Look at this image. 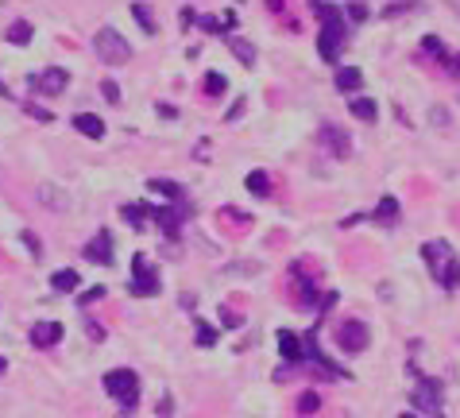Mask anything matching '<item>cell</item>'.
Segmentation results:
<instances>
[{"label": "cell", "mask_w": 460, "mask_h": 418, "mask_svg": "<svg viewBox=\"0 0 460 418\" xmlns=\"http://www.w3.org/2000/svg\"><path fill=\"white\" fill-rule=\"evenodd\" d=\"M441 62H445V66H449L452 74H460V55H452V59H449V55H445V59H441Z\"/></svg>", "instance_id": "obj_36"}, {"label": "cell", "mask_w": 460, "mask_h": 418, "mask_svg": "<svg viewBox=\"0 0 460 418\" xmlns=\"http://www.w3.org/2000/svg\"><path fill=\"white\" fill-rule=\"evenodd\" d=\"M314 12L321 16V39H317V50H321L325 62H337L344 50V39H348V23L341 20V12L333 4H325V0H314Z\"/></svg>", "instance_id": "obj_1"}, {"label": "cell", "mask_w": 460, "mask_h": 418, "mask_svg": "<svg viewBox=\"0 0 460 418\" xmlns=\"http://www.w3.org/2000/svg\"><path fill=\"white\" fill-rule=\"evenodd\" d=\"M197 345H201V349H213L217 345V330L209 321H197Z\"/></svg>", "instance_id": "obj_27"}, {"label": "cell", "mask_w": 460, "mask_h": 418, "mask_svg": "<svg viewBox=\"0 0 460 418\" xmlns=\"http://www.w3.org/2000/svg\"><path fill=\"white\" fill-rule=\"evenodd\" d=\"M201 28H206V31H217V28H221V23H217L213 16H201Z\"/></svg>", "instance_id": "obj_38"}, {"label": "cell", "mask_w": 460, "mask_h": 418, "mask_svg": "<svg viewBox=\"0 0 460 418\" xmlns=\"http://www.w3.org/2000/svg\"><path fill=\"white\" fill-rule=\"evenodd\" d=\"M221 318H225V325H232V330H236V325H240V314H232V310H225V314H221Z\"/></svg>", "instance_id": "obj_37"}, {"label": "cell", "mask_w": 460, "mask_h": 418, "mask_svg": "<svg viewBox=\"0 0 460 418\" xmlns=\"http://www.w3.org/2000/svg\"><path fill=\"white\" fill-rule=\"evenodd\" d=\"M39 202L43 205H50V209H59V213H66L70 209V198H66V190H59V186H39Z\"/></svg>", "instance_id": "obj_16"}, {"label": "cell", "mask_w": 460, "mask_h": 418, "mask_svg": "<svg viewBox=\"0 0 460 418\" xmlns=\"http://www.w3.org/2000/svg\"><path fill=\"white\" fill-rule=\"evenodd\" d=\"M74 128H78L81 136H89V140L105 136V120H101L97 113H78V117H74Z\"/></svg>", "instance_id": "obj_14"}, {"label": "cell", "mask_w": 460, "mask_h": 418, "mask_svg": "<svg viewBox=\"0 0 460 418\" xmlns=\"http://www.w3.org/2000/svg\"><path fill=\"white\" fill-rule=\"evenodd\" d=\"M132 20H136L147 35H159V23H155V16H151V8H147V4H132Z\"/></svg>", "instance_id": "obj_23"}, {"label": "cell", "mask_w": 460, "mask_h": 418, "mask_svg": "<svg viewBox=\"0 0 460 418\" xmlns=\"http://www.w3.org/2000/svg\"><path fill=\"white\" fill-rule=\"evenodd\" d=\"M50 287H54V291H62V294H70V291H78V287H81V279H78V272L62 267V272L50 275Z\"/></svg>", "instance_id": "obj_21"}, {"label": "cell", "mask_w": 460, "mask_h": 418, "mask_svg": "<svg viewBox=\"0 0 460 418\" xmlns=\"http://www.w3.org/2000/svg\"><path fill=\"white\" fill-rule=\"evenodd\" d=\"M402 418H418V415H402Z\"/></svg>", "instance_id": "obj_43"}, {"label": "cell", "mask_w": 460, "mask_h": 418, "mask_svg": "<svg viewBox=\"0 0 460 418\" xmlns=\"http://www.w3.org/2000/svg\"><path fill=\"white\" fill-rule=\"evenodd\" d=\"M206 93H209V97L225 93V78H221V74H206Z\"/></svg>", "instance_id": "obj_29"}, {"label": "cell", "mask_w": 460, "mask_h": 418, "mask_svg": "<svg viewBox=\"0 0 460 418\" xmlns=\"http://www.w3.org/2000/svg\"><path fill=\"white\" fill-rule=\"evenodd\" d=\"M97 298H105V287H89V291L78 298V306H89V302H97Z\"/></svg>", "instance_id": "obj_32"}, {"label": "cell", "mask_w": 460, "mask_h": 418, "mask_svg": "<svg viewBox=\"0 0 460 418\" xmlns=\"http://www.w3.org/2000/svg\"><path fill=\"white\" fill-rule=\"evenodd\" d=\"M430 120H433V124H445V120H449V113H445V108H433V113H430Z\"/></svg>", "instance_id": "obj_35"}, {"label": "cell", "mask_w": 460, "mask_h": 418, "mask_svg": "<svg viewBox=\"0 0 460 418\" xmlns=\"http://www.w3.org/2000/svg\"><path fill=\"white\" fill-rule=\"evenodd\" d=\"M421 256H426V267L433 272V279H437L441 287H449V291L460 287V260L445 240H430L421 248Z\"/></svg>", "instance_id": "obj_2"}, {"label": "cell", "mask_w": 460, "mask_h": 418, "mask_svg": "<svg viewBox=\"0 0 460 418\" xmlns=\"http://www.w3.org/2000/svg\"><path fill=\"white\" fill-rule=\"evenodd\" d=\"M86 260L89 263H112V236H108V229H101V233L86 244Z\"/></svg>", "instance_id": "obj_11"}, {"label": "cell", "mask_w": 460, "mask_h": 418, "mask_svg": "<svg viewBox=\"0 0 460 418\" xmlns=\"http://www.w3.org/2000/svg\"><path fill=\"white\" fill-rule=\"evenodd\" d=\"M317 407H321V399H317V391H302V399H298V415H317Z\"/></svg>", "instance_id": "obj_26"}, {"label": "cell", "mask_w": 460, "mask_h": 418, "mask_svg": "<svg viewBox=\"0 0 460 418\" xmlns=\"http://www.w3.org/2000/svg\"><path fill=\"white\" fill-rule=\"evenodd\" d=\"M23 108H28V117L43 120V124H50V120H54V117H50V108H43V105H23Z\"/></svg>", "instance_id": "obj_31"}, {"label": "cell", "mask_w": 460, "mask_h": 418, "mask_svg": "<svg viewBox=\"0 0 460 418\" xmlns=\"http://www.w3.org/2000/svg\"><path fill=\"white\" fill-rule=\"evenodd\" d=\"M0 97H12V93H8V86H4V82H0Z\"/></svg>", "instance_id": "obj_41"}, {"label": "cell", "mask_w": 460, "mask_h": 418, "mask_svg": "<svg viewBox=\"0 0 460 418\" xmlns=\"http://www.w3.org/2000/svg\"><path fill=\"white\" fill-rule=\"evenodd\" d=\"M267 8H271V12H283V0H267Z\"/></svg>", "instance_id": "obj_39"}, {"label": "cell", "mask_w": 460, "mask_h": 418, "mask_svg": "<svg viewBox=\"0 0 460 418\" xmlns=\"http://www.w3.org/2000/svg\"><path fill=\"white\" fill-rule=\"evenodd\" d=\"M120 217H124L128 225H132V229H143L147 225V217H155V209H151V205H143V202H132V205H124V209H120Z\"/></svg>", "instance_id": "obj_19"}, {"label": "cell", "mask_w": 460, "mask_h": 418, "mask_svg": "<svg viewBox=\"0 0 460 418\" xmlns=\"http://www.w3.org/2000/svg\"><path fill=\"white\" fill-rule=\"evenodd\" d=\"M147 190H151V194L170 198V202H182V194H186V190H182V182H170V178H151V182H147Z\"/></svg>", "instance_id": "obj_20"}, {"label": "cell", "mask_w": 460, "mask_h": 418, "mask_svg": "<svg viewBox=\"0 0 460 418\" xmlns=\"http://www.w3.org/2000/svg\"><path fill=\"white\" fill-rule=\"evenodd\" d=\"M368 341H372V333H368V325L363 321H344L341 330H337V345H341L344 352H363L368 349Z\"/></svg>", "instance_id": "obj_7"}, {"label": "cell", "mask_w": 460, "mask_h": 418, "mask_svg": "<svg viewBox=\"0 0 460 418\" xmlns=\"http://www.w3.org/2000/svg\"><path fill=\"white\" fill-rule=\"evenodd\" d=\"M279 352H283L286 360H294V364H302V360H306L302 337H298V333H290V330H279Z\"/></svg>", "instance_id": "obj_13"}, {"label": "cell", "mask_w": 460, "mask_h": 418, "mask_svg": "<svg viewBox=\"0 0 460 418\" xmlns=\"http://www.w3.org/2000/svg\"><path fill=\"white\" fill-rule=\"evenodd\" d=\"M105 391L117 399L120 410L128 415V410L139 403V376H136L132 368H112V372L105 376Z\"/></svg>", "instance_id": "obj_3"}, {"label": "cell", "mask_w": 460, "mask_h": 418, "mask_svg": "<svg viewBox=\"0 0 460 418\" xmlns=\"http://www.w3.org/2000/svg\"><path fill=\"white\" fill-rule=\"evenodd\" d=\"M449 8H452V12H457V16H460V0H449Z\"/></svg>", "instance_id": "obj_40"}, {"label": "cell", "mask_w": 460, "mask_h": 418, "mask_svg": "<svg viewBox=\"0 0 460 418\" xmlns=\"http://www.w3.org/2000/svg\"><path fill=\"white\" fill-rule=\"evenodd\" d=\"M244 186L252 190L255 198H267V194H271V175H267V171H252V175L244 178Z\"/></svg>", "instance_id": "obj_22"}, {"label": "cell", "mask_w": 460, "mask_h": 418, "mask_svg": "<svg viewBox=\"0 0 460 418\" xmlns=\"http://www.w3.org/2000/svg\"><path fill=\"white\" fill-rule=\"evenodd\" d=\"M159 291H163L159 272L147 263V256H136V260H132V294H139V298H155Z\"/></svg>", "instance_id": "obj_5"}, {"label": "cell", "mask_w": 460, "mask_h": 418, "mask_svg": "<svg viewBox=\"0 0 460 418\" xmlns=\"http://www.w3.org/2000/svg\"><path fill=\"white\" fill-rule=\"evenodd\" d=\"M8 43H16V47H28L31 43V23H23V20H16L8 28Z\"/></svg>", "instance_id": "obj_25"}, {"label": "cell", "mask_w": 460, "mask_h": 418, "mask_svg": "<svg viewBox=\"0 0 460 418\" xmlns=\"http://www.w3.org/2000/svg\"><path fill=\"white\" fill-rule=\"evenodd\" d=\"M59 341H62L59 321H35V325H31V345H35V349H54Z\"/></svg>", "instance_id": "obj_10"}, {"label": "cell", "mask_w": 460, "mask_h": 418, "mask_svg": "<svg viewBox=\"0 0 460 418\" xmlns=\"http://www.w3.org/2000/svg\"><path fill=\"white\" fill-rule=\"evenodd\" d=\"M441 395H445V388H441V379H418V388H414L410 403L414 410H426V415H437L441 410Z\"/></svg>", "instance_id": "obj_6"}, {"label": "cell", "mask_w": 460, "mask_h": 418, "mask_svg": "<svg viewBox=\"0 0 460 418\" xmlns=\"http://www.w3.org/2000/svg\"><path fill=\"white\" fill-rule=\"evenodd\" d=\"M321 144L329 147V155H333V159H348V155H352L348 132H344L341 124H325V128H321Z\"/></svg>", "instance_id": "obj_8"}, {"label": "cell", "mask_w": 460, "mask_h": 418, "mask_svg": "<svg viewBox=\"0 0 460 418\" xmlns=\"http://www.w3.org/2000/svg\"><path fill=\"white\" fill-rule=\"evenodd\" d=\"M228 50H232L244 66H255V43L252 39H244V35H228Z\"/></svg>", "instance_id": "obj_17"}, {"label": "cell", "mask_w": 460, "mask_h": 418, "mask_svg": "<svg viewBox=\"0 0 460 418\" xmlns=\"http://www.w3.org/2000/svg\"><path fill=\"white\" fill-rule=\"evenodd\" d=\"M372 217H375L379 225H394V221H399V202H394V198H383V202L375 205Z\"/></svg>", "instance_id": "obj_24"}, {"label": "cell", "mask_w": 460, "mask_h": 418, "mask_svg": "<svg viewBox=\"0 0 460 418\" xmlns=\"http://www.w3.org/2000/svg\"><path fill=\"white\" fill-rule=\"evenodd\" d=\"M333 82H337V89H341V93H356V89L363 86V74L356 66H341Z\"/></svg>", "instance_id": "obj_18"}, {"label": "cell", "mask_w": 460, "mask_h": 418, "mask_svg": "<svg viewBox=\"0 0 460 418\" xmlns=\"http://www.w3.org/2000/svg\"><path fill=\"white\" fill-rule=\"evenodd\" d=\"M344 16H348V20H352V23L368 20V4H360V0H352V4H348V8H344Z\"/></svg>", "instance_id": "obj_28"}, {"label": "cell", "mask_w": 460, "mask_h": 418, "mask_svg": "<svg viewBox=\"0 0 460 418\" xmlns=\"http://www.w3.org/2000/svg\"><path fill=\"white\" fill-rule=\"evenodd\" d=\"M31 86H35V89H43V93H66L70 74H66L62 66H47L43 74H35V78H31Z\"/></svg>", "instance_id": "obj_9"}, {"label": "cell", "mask_w": 460, "mask_h": 418, "mask_svg": "<svg viewBox=\"0 0 460 418\" xmlns=\"http://www.w3.org/2000/svg\"><path fill=\"white\" fill-rule=\"evenodd\" d=\"M93 50H97V59L108 62V66H124V62L132 59V43H128L117 28H101L97 39H93Z\"/></svg>", "instance_id": "obj_4"}, {"label": "cell", "mask_w": 460, "mask_h": 418, "mask_svg": "<svg viewBox=\"0 0 460 418\" xmlns=\"http://www.w3.org/2000/svg\"><path fill=\"white\" fill-rule=\"evenodd\" d=\"M348 113H352L356 120H363V124H375V120H379V105H375L372 97H352L348 101Z\"/></svg>", "instance_id": "obj_15"}, {"label": "cell", "mask_w": 460, "mask_h": 418, "mask_svg": "<svg viewBox=\"0 0 460 418\" xmlns=\"http://www.w3.org/2000/svg\"><path fill=\"white\" fill-rule=\"evenodd\" d=\"M190 217L186 205H167V209H155V221L163 225V233L167 236H178V229H182V221Z\"/></svg>", "instance_id": "obj_12"}, {"label": "cell", "mask_w": 460, "mask_h": 418, "mask_svg": "<svg viewBox=\"0 0 460 418\" xmlns=\"http://www.w3.org/2000/svg\"><path fill=\"white\" fill-rule=\"evenodd\" d=\"M0 372H8V360H4V357H0Z\"/></svg>", "instance_id": "obj_42"}, {"label": "cell", "mask_w": 460, "mask_h": 418, "mask_svg": "<svg viewBox=\"0 0 460 418\" xmlns=\"http://www.w3.org/2000/svg\"><path fill=\"white\" fill-rule=\"evenodd\" d=\"M155 113H159L163 120H178V108H174V105H155Z\"/></svg>", "instance_id": "obj_34"}, {"label": "cell", "mask_w": 460, "mask_h": 418, "mask_svg": "<svg viewBox=\"0 0 460 418\" xmlns=\"http://www.w3.org/2000/svg\"><path fill=\"white\" fill-rule=\"evenodd\" d=\"M23 244H28V252L35 256V260L43 256V248H39V236H35V233H23Z\"/></svg>", "instance_id": "obj_33"}, {"label": "cell", "mask_w": 460, "mask_h": 418, "mask_svg": "<svg viewBox=\"0 0 460 418\" xmlns=\"http://www.w3.org/2000/svg\"><path fill=\"white\" fill-rule=\"evenodd\" d=\"M101 97H105L108 105H120V86L117 82H105V86H101Z\"/></svg>", "instance_id": "obj_30"}]
</instances>
